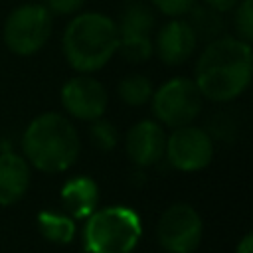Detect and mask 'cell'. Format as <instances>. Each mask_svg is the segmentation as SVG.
<instances>
[{
	"mask_svg": "<svg viewBox=\"0 0 253 253\" xmlns=\"http://www.w3.org/2000/svg\"><path fill=\"white\" fill-rule=\"evenodd\" d=\"M164 146H166V134L160 123L156 121H148V119L138 121L126 132V140H125L126 154L140 168L156 164L164 156Z\"/></svg>",
	"mask_w": 253,
	"mask_h": 253,
	"instance_id": "cell-11",
	"label": "cell"
},
{
	"mask_svg": "<svg viewBox=\"0 0 253 253\" xmlns=\"http://www.w3.org/2000/svg\"><path fill=\"white\" fill-rule=\"evenodd\" d=\"M85 0H47L43 6L53 16H73L83 8Z\"/></svg>",
	"mask_w": 253,
	"mask_h": 253,
	"instance_id": "cell-22",
	"label": "cell"
},
{
	"mask_svg": "<svg viewBox=\"0 0 253 253\" xmlns=\"http://www.w3.org/2000/svg\"><path fill=\"white\" fill-rule=\"evenodd\" d=\"M253 51L251 43L235 36H219L206 43L198 57L194 83L202 97L213 103L237 99L251 81Z\"/></svg>",
	"mask_w": 253,
	"mask_h": 253,
	"instance_id": "cell-1",
	"label": "cell"
},
{
	"mask_svg": "<svg viewBox=\"0 0 253 253\" xmlns=\"http://www.w3.org/2000/svg\"><path fill=\"white\" fill-rule=\"evenodd\" d=\"M117 53L130 63H142L154 53L152 40L150 36H119Z\"/></svg>",
	"mask_w": 253,
	"mask_h": 253,
	"instance_id": "cell-18",
	"label": "cell"
},
{
	"mask_svg": "<svg viewBox=\"0 0 253 253\" xmlns=\"http://www.w3.org/2000/svg\"><path fill=\"white\" fill-rule=\"evenodd\" d=\"M237 2H239V0H204L206 8H210V10L217 12V14H227V12H231V10L237 6Z\"/></svg>",
	"mask_w": 253,
	"mask_h": 253,
	"instance_id": "cell-23",
	"label": "cell"
},
{
	"mask_svg": "<svg viewBox=\"0 0 253 253\" xmlns=\"http://www.w3.org/2000/svg\"><path fill=\"white\" fill-rule=\"evenodd\" d=\"M61 105L73 119L93 123L105 115L109 95L99 79L91 77L89 73H79L63 83Z\"/></svg>",
	"mask_w": 253,
	"mask_h": 253,
	"instance_id": "cell-9",
	"label": "cell"
},
{
	"mask_svg": "<svg viewBox=\"0 0 253 253\" xmlns=\"http://www.w3.org/2000/svg\"><path fill=\"white\" fill-rule=\"evenodd\" d=\"M142 237L138 213L126 206L95 210L83 229L85 253H132Z\"/></svg>",
	"mask_w": 253,
	"mask_h": 253,
	"instance_id": "cell-4",
	"label": "cell"
},
{
	"mask_svg": "<svg viewBox=\"0 0 253 253\" xmlns=\"http://www.w3.org/2000/svg\"><path fill=\"white\" fill-rule=\"evenodd\" d=\"M38 229L40 233L57 245H67L73 241L75 237V221L65 215V213H57V211H40L38 213Z\"/></svg>",
	"mask_w": 253,
	"mask_h": 253,
	"instance_id": "cell-15",
	"label": "cell"
},
{
	"mask_svg": "<svg viewBox=\"0 0 253 253\" xmlns=\"http://www.w3.org/2000/svg\"><path fill=\"white\" fill-rule=\"evenodd\" d=\"M119 36H150L154 30V12L142 2H128L117 24Z\"/></svg>",
	"mask_w": 253,
	"mask_h": 253,
	"instance_id": "cell-14",
	"label": "cell"
},
{
	"mask_svg": "<svg viewBox=\"0 0 253 253\" xmlns=\"http://www.w3.org/2000/svg\"><path fill=\"white\" fill-rule=\"evenodd\" d=\"M150 2L160 14L168 18H182L196 6V0H150Z\"/></svg>",
	"mask_w": 253,
	"mask_h": 253,
	"instance_id": "cell-21",
	"label": "cell"
},
{
	"mask_svg": "<svg viewBox=\"0 0 253 253\" xmlns=\"http://www.w3.org/2000/svg\"><path fill=\"white\" fill-rule=\"evenodd\" d=\"M196 45L198 38L192 26L182 18H172L158 30L152 42V51H156L164 65H182L192 57Z\"/></svg>",
	"mask_w": 253,
	"mask_h": 253,
	"instance_id": "cell-10",
	"label": "cell"
},
{
	"mask_svg": "<svg viewBox=\"0 0 253 253\" xmlns=\"http://www.w3.org/2000/svg\"><path fill=\"white\" fill-rule=\"evenodd\" d=\"M235 253H253V233H245L235 247Z\"/></svg>",
	"mask_w": 253,
	"mask_h": 253,
	"instance_id": "cell-24",
	"label": "cell"
},
{
	"mask_svg": "<svg viewBox=\"0 0 253 253\" xmlns=\"http://www.w3.org/2000/svg\"><path fill=\"white\" fill-rule=\"evenodd\" d=\"M202 235V217L190 204H172L158 217L156 239L166 253H194Z\"/></svg>",
	"mask_w": 253,
	"mask_h": 253,
	"instance_id": "cell-7",
	"label": "cell"
},
{
	"mask_svg": "<svg viewBox=\"0 0 253 253\" xmlns=\"http://www.w3.org/2000/svg\"><path fill=\"white\" fill-rule=\"evenodd\" d=\"M53 16L43 4H22L4 22V43L16 55L38 53L51 36Z\"/></svg>",
	"mask_w": 253,
	"mask_h": 253,
	"instance_id": "cell-6",
	"label": "cell"
},
{
	"mask_svg": "<svg viewBox=\"0 0 253 253\" xmlns=\"http://www.w3.org/2000/svg\"><path fill=\"white\" fill-rule=\"evenodd\" d=\"M89 134H91L93 144L99 146L101 150H111V148H115L117 142H119V132H117L115 125L109 123V121H103V117L91 123Z\"/></svg>",
	"mask_w": 253,
	"mask_h": 253,
	"instance_id": "cell-20",
	"label": "cell"
},
{
	"mask_svg": "<svg viewBox=\"0 0 253 253\" xmlns=\"http://www.w3.org/2000/svg\"><path fill=\"white\" fill-rule=\"evenodd\" d=\"M24 158L30 166L45 174L69 170L81 150L73 123L61 113L38 115L22 134Z\"/></svg>",
	"mask_w": 253,
	"mask_h": 253,
	"instance_id": "cell-2",
	"label": "cell"
},
{
	"mask_svg": "<svg viewBox=\"0 0 253 253\" xmlns=\"http://www.w3.org/2000/svg\"><path fill=\"white\" fill-rule=\"evenodd\" d=\"M188 14H190V20H186V22L192 26L198 42L200 40L211 42V40L223 36V28H225L223 14H217L210 8H198V6H194Z\"/></svg>",
	"mask_w": 253,
	"mask_h": 253,
	"instance_id": "cell-16",
	"label": "cell"
},
{
	"mask_svg": "<svg viewBox=\"0 0 253 253\" xmlns=\"http://www.w3.org/2000/svg\"><path fill=\"white\" fill-rule=\"evenodd\" d=\"M152 115L160 125L178 128L192 125L204 107V97L190 77H172L164 81L150 97Z\"/></svg>",
	"mask_w": 253,
	"mask_h": 253,
	"instance_id": "cell-5",
	"label": "cell"
},
{
	"mask_svg": "<svg viewBox=\"0 0 253 253\" xmlns=\"http://www.w3.org/2000/svg\"><path fill=\"white\" fill-rule=\"evenodd\" d=\"M152 91H154V87H152L150 79L142 73H130V75L123 77L117 87L121 101L130 107H142V105L150 103Z\"/></svg>",
	"mask_w": 253,
	"mask_h": 253,
	"instance_id": "cell-17",
	"label": "cell"
},
{
	"mask_svg": "<svg viewBox=\"0 0 253 253\" xmlns=\"http://www.w3.org/2000/svg\"><path fill=\"white\" fill-rule=\"evenodd\" d=\"M164 154L168 162L180 172H198L204 170L213 158L211 136L194 125L172 128L166 136Z\"/></svg>",
	"mask_w": 253,
	"mask_h": 253,
	"instance_id": "cell-8",
	"label": "cell"
},
{
	"mask_svg": "<svg viewBox=\"0 0 253 253\" xmlns=\"http://www.w3.org/2000/svg\"><path fill=\"white\" fill-rule=\"evenodd\" d=\"M32 180L30 164L24 156L6 150L0 152V206H12L20 202Z\"/></svg>",
	"mask_w": 253,
	"mask_h": 253,
	"instance_id": "cell-12",
	"label": "cell"
},
{
	"mask_svg": "<svg viewBox=\"0 0 253 253\" xmlns=\"http://www.w3.org/2000/svg\"><path fill=\"white\" fill-rule=\"evenodd\" d=\"M233 12L235 38L251 43L253 40V0H239Z\"/></svg>",
	"mask_w": 253,
	"mask_h": 253,
	"instance_id": "cell-19",
	"label": "cell"
},
{
	"mask_svg": "<svg viewBox=\"0 0 253 253\" xmlns=\"http://www.w3.org/2000/svg\"><path fill=\"white\" fill-rule=\"evenodd\" d=\"M61 45L67 63L75 71H99L117 53V22L101 12H85L73 16L65 26Z\"/></svg>",
	"mask_w": 253,
	"mask_h": 253,
	"instance_id": "cell-3",
	"label": "cell"
},
{
	"mask_svg": "<svg viewBox=\"0 0 253 253\" xmlns=\"http://www.w3.org/2000/svg\"><path fill=\"white\" fill-rule=\"evenodd\" d=\"M61 202L71 219H87L99 206V188L89 176H77L63 184Z\"/></svg>",
	"mask_w": 253,
	"mask_h": 253,
	"instance_id": "cell-13",
	"label": "cell"
}]
</instances>
